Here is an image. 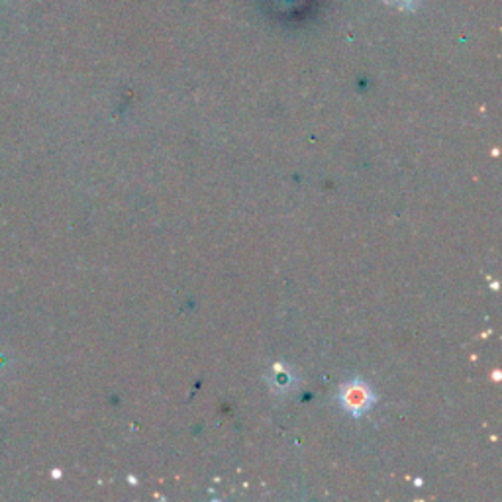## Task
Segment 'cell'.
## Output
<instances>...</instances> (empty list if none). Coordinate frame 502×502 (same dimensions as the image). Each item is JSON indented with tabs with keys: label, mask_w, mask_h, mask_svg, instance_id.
<instances>
[{
	"label": "cell",
	"mask_w": 502,
	"mask_h": 502,
	"mask_svg": "<svg viewBox=\"0 0 502 502\" xmlns=\"http://www.w3.org/2000/svg\"><path fill=\"white\" fill-rule=\"evenodd\" d=\"M343 402L347 404L349 410H365L367 406H369V402H371V392L361 383H352L343 392Z\"/></svg>",
	"instance_id": "obj_1"
},
{
	"label": "cell",
	"mask_w": 502,
	"mask_h": 502,
	"mask_svg": "<svg viewBox=\"0 0 502 502\" xmlns=\"http://www.w3.org/2000/svg\"><path fill=\"white\" fill-rule=\"evenodd\" d=\"M399 2L402 4V6H414V4H416L418 0H399Z\"/></svg>",
	"instance_id": "obj_2"
}]
</instances>
